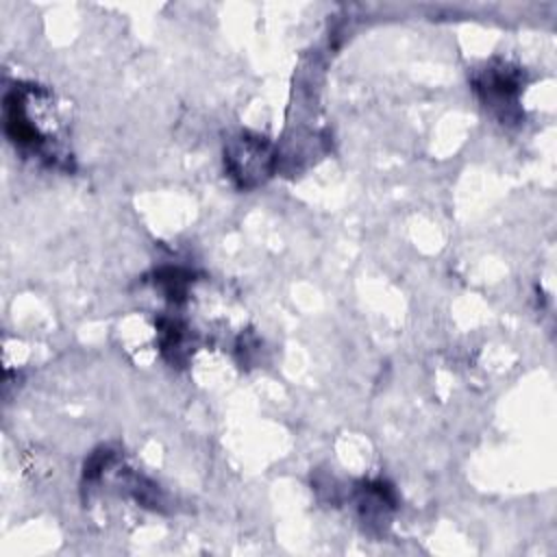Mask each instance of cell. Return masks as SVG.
<instances>
[{
  "instance_id": "1",
  "label": "cell",
  "mask_w": 557,
  "mask_h": 557,
  "mask_svg": "<svg viewBox=\"0 0 557 557\" xmlns=\"http://www.w3.org/2000/svg\"><path fill=\"white\" fill-rule=\"evenodd\" d=\"M4 131L7 137L22 150L50 157L57 150L50 146V131L54 133V109L50 94L35 85H17L4 96Z\"/></svg>"
},
{
  "instance_id": "3",
  "label": "cell",
  "mask_w": 557,
  "mask_h": 557,
  "mask_svg": "<svg viewBox=\"0 0 557 557\" xmlns=\"http://www.w3.org/2000/svg\"><path fill=\"white\" fill-rule=\"evenodd\" d=\"M476 91L485 107L498 111L505 117V109L511 107L520 94V76L507 63L485 67L476 81Z\"/></svg>"
},
{
  "instance_id": "2",
  "label": "cell",
  "mask_w": 557,
  "mask_h": 557,
  "mask_svg": "<svg viewBox=\"0 0 557 557\" xmlns=\"http://www.w3.org/2000/svg\"><path fill=\"white\" fill-rule=\"evenodd\" d=\"M224 163L231 178L239 187L250 189L261 185L270 176L274 157H272L270 144L263 137L242 133L226 144Z\"/></svg>"
},
{
  "instance_id": "5",
  "label": "cell",
  "mask_w": 557,
  "mask_h": 557,
  "mask_svg": "<svg viewBox=\"0 0 557 557\" xmlns=\"http://www.w3.org/2000/svg\"><path fill=\"white\" fill-rule=\"evenodd\" d=\"M157 283L163 287L165 296L172 300H181L187 292L189 283V272H183L178 268H165L157 274Z\"/></svg>"
},
{
  "instance_id": "4",
  "label": "cell",
  "mask_w": 557,
  "mask_h": 557,
  "mask_svg": "<svg viewBox=\"0 0 557 557\" xmlns=\"http://www.w3.org/2000/svg\"><path fill=\"white\" fill-rule=\"evenodd\" d=\"M357 503H359L363 520H368L370 524H381V520H385L387 511H392L396 507V496L387 483L372 481L359 490Z\"/></svg>"
}]
</instances>
